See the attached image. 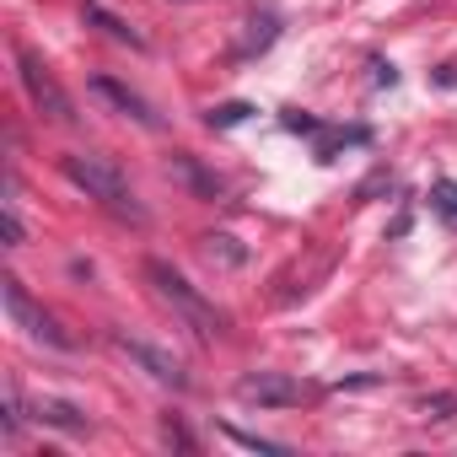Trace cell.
I'll use <instances>...</instances> for the list:
<instances>
[{
  "instance_id": "cell-1",
  "label": "cell",
  "mask_w": 457,
  "mask_h": 457,
  "mask_svg": "<svg viewBox=\"0 0 457 457\" xmlns=\"http://www.w3.org/2000/svg\"><path fill=\"white\" fill-rule=\"evenodd\" d=\"M60 167H65V178H71L87 199H97L103 210H113V215L129 220V226H145V204H140V194L129 188V178L119 172V162H108V156H97V151H71V156H60Z\"/></svg>"
},
{
  "instance_id": "cell-2",
  "label": "cell",
  "mask_w": 457,
  "mask_h": 457,
  "mask_svg": "<svg viewBox=\"0 0 457 457\" xmlns=\"http://www.w3.org/2000/svg\"><path fill=\"white\" fill-rule=\"evenodd\" d=\"M145 280L156 286V296L178 312V323L194 334V339H215V334H226V312L215 307V302H204L172 264H162V259H145Z\"/></svg>"
},
{
  "instance_id": "cell-3",
  "label": "cell",
  "mask_w": 457,
  "mask_h": 457,
  "mask_svg": "<svg viewBox=\"0 0 457 457\" xmlns=\"http://www.w3.org/2000/svg\"><path fill=\"white\" fill-rule=\"evenodd\" d=\"M0 302H6L12 323H17L28 339H38V345H49V350H71V345H76V339L60 328V318H54V312H44V307L28 296V286H22L17 275H6V280H0Z\"/></svg>"
},
{
  "instance_id": "cell-4",
  "label": "cell",
  "mask_w": 457,
  "mask_h": 457,
  "mask_svg": "<svg viewBox=\"0 0 457 457\" xmlns=\"http://www.w3.org/2000/svg\"><path fill=\"white\" fill-rule=\"evenodd\" d=\"M17 76H22V87H28V97H33V108H38L44 119H54V124H76V103H71V92L54 81V71H49L33 49H17Z\"/></svg>"
},
{
  "instance_id": "cell-5",
  "label": "cell",
  "mask_w": 457,
  "mask_h": 457,
  "mask_svg": "<svg viewBox=\"0 0 457 457\" xmlns=\"http://www.w3.org/2000/svg\"><path fill=\"white\" fill-rule=\"evenodd\" d=\"M237 398L253 403V409H296L307 398V382H296L286 371H248L237 382Z\"/></svg>"
},
{
  "instance_id": "cell-6",
  "label": "cell",
  "mask_w": 457,
  "mask_h": 457,
  "mask_svg": "<svg viewBox=\"0 0 457 457\" xmlns=\"http://www.w3.org/2000/svg\"><path fill=\"white\" fill-rule=\"evenodd\" d=\"M113 345L151 377V382H162V387H172V393H183L188 387V371L178 366V355H167V350H156V345H145V339H135V334H124V328H113Z\"/></svg>"
},
{
  "instance_id": "cell-7",
  "label": "cell",
  "mask_w": 457,
  "mask_h": 457,
  "mask_svg": "<svg viewBox=\"0 0 457 457\" xmlns=\"http://www.w3.org/2000/svg\"><path fill=\"white\" fill-rule=\"evenodd\" d=\"M92 92H97V97H108L124 119H135V124H145V129H162V113H156L140 92H129L124 81H113V76H92Z\"/></svg>"
},
{
  "instance_id": "cell-8",
  "label": "cell",
  "mask_w": 457,
  "mask_h": 457,
  "mask_svg": "<svg viewBox=\"0 0 457 457\" xmlns=\"http://www.w3.org/2000/svg\"><path fill=\"white\" fill-rule=\"evenodd\" d=\"M33 414H38L44 425L65 430V436H87V414H81L76 403H65V398H38V403H33Z\"/></svg>"
},
{
  "instance_id": "cell-9",
  "label": "cell",
  "mask_w": 457,
  "mask_h": 457,
  "mask_svg": "<svg viewBox=\"0 0 457 457\" xmlns=\"http://www.w3.org/2000/svg\"><path fill=\"white\" fill-rule=\"evenodd\" d=\"M204 259H210L215 270H243V264H248V248H243L237 237H226V232H210V237H204Z\"/></svg>"
},
{
  "instance_id": "cell-10",
  "label": "cell",
  "mask_w": 457,
  "mask_h": 457,
  "mask_svg": "<svg viewBox=\"0 0 457 457\" xmlns=\"http://www.w3.org/2000/svg\"><path fill=\"white\" fill-rule=\"evenodd\" d=\"M87 22H92V28H103L108 38L129 44V49H145V38H140V33H135V28L124 22V17H113V12H103V6H87Z\"/></svg>"
},
{
  "instance_id": "cell-11",
  "label": "cell",
  "mask_w": 457,
  "mask_h": 457,
  "mask_svg": "<svg viewBox=\"0 0 457 457\" xmlns=\"http://www.w3.org/2000/svg\"><path fill=\"white\" fill-rule=\"evenodd\" d=\"M366 140H371V129H361V124H355V129H334V135L318 140V162H334L339 145H366Z\"/></svg>"
},
{
  "instance_id": "cell-12",
  "label": "cell",
  "mask_w": 457,
  "mask_h": 457,
  "mask_svg": "<svg viewBox=\"0 0 457 457\" xmlns=\"http://www.w3.org/2000/svg\"><path fill=\"white\" fill-rule=\"evenodd\" d=\"M430 210L457 226V183H452V178H436V183H430Z\"/></svg>"
},
{
  "instance_id": "cell-13",
  "label": "cell",
  "mask_w": 457,
  "mask_h": 457,
  "mask_svg": "<svg viewBox=\"0 0 457 457\" xmlns=\"http://www.w3.org/2000/svg\"><path fill=\"white\" fill-rule=\"evenodd\" d=\"M248 113H253L248 103H220V108H210L204 119H210V129H237V124H243Z\"/></svg>"
},
{
  "instance_id": "cell-14",
  "label": "cell",
  "mask_w": 457,
  "mask_h": 457,
  "mask_svg": "<svg viewBox=\"0 0 457 457\" xmlns=\"http://www.w3.org/2000/svg\"><path fill=\"white\" fill-rule=\"evenodd\" d=\"M178 172H183V178H188V183H194L199 194H210V199L220 194V183H215L210 172H199V167H194V156H178Z\"/></svg>"
},
{
  "instance_id": "cell-15",
  "label": "cell",
  "mask_w": 457,
  "mask_h": 457,
  "mask_svg": "<svg viewBox=\"0 0 457 457\" xmlns=\"http://www.w3.org/2000/svg\"><path fill=\"white\" fill-rule=\"evenodd\" d=\"M226 436H232L237 446H248V452H286V441H270V436H253V430H237V425L226 430Z\"/></svg>"
},
{
  "instance_id": "cell-16",
  "label": "cell",
  "mask_w": 457,
  "mask_h": 457,
  "mask_svg": "<svg viewBox=\"0 0 457 457\" xmlns=\"http://www.w3.org/2000/svg\"><path fill=\"white\" fill-rule=\"evenodd\" d=\"M452 409H457V393H436V398H425V414H430V420H452Z\"/></svg>"
},
{
  "instance_id": "cell-17",
  "label": "cell",
  "mask_w": 457,
  "mask_h": 457,
  "mask_svg": "<svg viewBox=\"0 0 457 457\" xmlns=\"http://www.w3.org/2000/svg\"><path fill=\"white\" fill-rule=\"evenodd\" d=\"M286 129H291V135H318L323 124H318V119H307V113H286Z\"/></svg>"
},
{
  "instance_id": "cell-18",
  "label": "cell",
  "mask_w": 457,
  "mask_h": 457,
  "mask_svg": "<svg viewBox=\"0 0 457 457\" xmlns=\"http://www.w3.org/2000/svg\"><path fill=\"white\" fill-rule=\"evenodd\" d=\"M6 248H22V220H17L12 204H6Z\"/></svg>"
}]
</instances>
